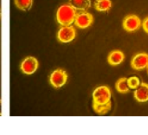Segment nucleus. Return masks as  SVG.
Instances as JSON below:
<instances>
[{
  "label": "nucleus",
  "instance_id": "obj_1",
  "mask_svg": "<svg viewBox=\"0 0 148 135\" xmlns=\"http://www.w3.org/2000/svg\"><path fill=\"white\" fill-rule=\"evenodd\" d=\"M76 10L72 7L69 3V4H63L59 7L56 12V19L57 22L62 25H71L75 19L76 16Z\"/></svg>",
  "mask_w": 148,
  "mask_h": 135
},
{
  "label": "nucleus",
  "instance_id": "obj_2",
  "mask_svg": "<svg viewBox=\"0 0 148 135\" xmlns=\"http://www.w3.org/2000/svg\"><path fill=\"white\" fill-rule=\"evenodd\" d=\"M93 101L96 104H105L111 101V91L108 87L96 88L93 92Z\"/></svg>",
  "mask_w": 148,
  "mask_h": 135
},
{
  "label": "nucleus",
  "instance_id": "obj_3",
  "mask_svg": "<svg viewBox=\"0 0 148 135\" xmlns=\"http://www.w3.org/2000/svg\"><path fill=\"white\" fill-rule=\"evenodd\" d=\"M75 29L73 26L71 25H66V26H62L58 33H57V38L60 42L67 43L69 42H72L75 37Z\"/></svg>",
  "mask_w": 148,
  "mask_h": 135
},
{
  "label": "nucleus",
  "instance_id": "obj_4",
  "mask_svg": "<svg viewBox=\"0 0 148 135\" xmlns=\"http://www.w3.org/2000/svg\"><path fill=\"white\" fill-rule=\"evenodd\" d=\"M67 79H68V75L64 70L56 69L53 71L52 74L50 75L49 82L54 88H62L66 83Z\"/></svg>",
  "mask_w": 148,
  "mask_h": 135
},
{
  "label": "nucleus",
  "instance_id": "obj_5",
  "mask_svg": "<svg viewBox=\"0 0 148 135\" xmlns=\"http://www.w3.org/2000/svg\"><path fill=\"white\" fill-rule=\"evenodd\" d=\"M93 21H94V17L92 14L86 12V11H82V12L76 14L74 23L78 28L86 29L92 24Z\"/></svg>",
  "mask_w": 148,
  "mask_h": 135
},
{
  "label": "nucleus",
  "instance_id": "obj_6",
  "mask_svg": "<svg viewBox=\"0 0 148 135\" xmlns=\"http://www.w3.org/2000/svg\"><path fill=\"white\" fill-rule=\"evenodd\" d=\"M38 68V62L33 56H28L21 63V70L25 75H32Z\"/></svg>",
  "mask_w": 148,
  "mask_h": 135
},
{
  "label": "nucleus",
  "instance_id": "obj_7",
  "mask_svg": "<svg viewBox=\"0 0 148 135\" xmlns=\"http://www.w3.org/2000/svg\"><path fill=\"white\" fill-rule=\"evenodd\" d=\"M140 26H141V21L135 15H129L126 16L123 21V28L128 32L135 31L138 29H140Z\"/></svg>",
  "mask_w": 148,
  "mask_h": 135
},
{
  "label": "nucleus",
  "instance_id": "obj_8",
  "mask_svg": "<svg viewBox=\"0 0 148 135\" xmlns=\"http://www.w3.org/2000/svg\"><path fill=\"white\" fill-rule=\"evenodd\" d=\"M131 66L136 70H141L148 68V54L139 53L134 56L131 62Z\"/></svg>",
  "mask_w": 148,
  "mask_h": 135
},
{
  "label": "nucleus",
  "instance_id": "obj_9",
  "mask_svg": "<svg viewBox=\"0 0 148 135\" xmlns=\"http://www.w3.org/2000/svg\"><path fill=\"white\" fill-rule=\"evenodd\" d=\"M134 98L140 102H146L148 101V84L140 83V85L134 91Z\"/></svg>",
  "mask_w": 148,
  "mask_h": 135
},
{
  "label": "nucleus",
  "instance_id": "obj_10",
  "mask_svg": "<svg viewBox=\"0 0 148 135\" xmlns=\"http://www.w3.org/2000/svg\"><path fill=\"white\" fill-rule=\"evenodd\" d=\"M124 59H125V56H124L123 52H121L120 50L112 51L108 57V63L112 66H117V65L121 64L124 61Z\"/></svg>",
  "mask_w": 148,
  "mask_h": 135
},
{
  "label": "nucleus",
  "instance_id": "obj_11",
  "mask_svg": "<svg viewBox=\"0 0 148 135\" xmlns=\"http://www.w3.org/2000/svg\"><path fill=\"white\" fill-rule=\"evenodd\" d=\"M69 4L76 10L86 11L91 6L90 0H69Z\"/></svg>",
  "mask_w": 148,
  "mask_h": 135
},
{
  "label": "nucleus",
  "instance_id": "obj_12",
  "mask_svg": "<svg viewBox=\"0 0 148 135\" xmlns=\"http://www.w3.org/2000/svg\"><path fill=\"white\" fill-rule=\"evenodd\" d=\"M111 7H112L111 0H95V8L98 11L107 12L110 10Z\"/></svg>",
  "mask_w": 148,
  "mask_h": 135
},
{
  "label": "nucleus",
  "instance_id": "obj_13",
  "mask_svg": "<svg viewBox=\"0 0 148 135\" xmlns=\"http://www.w3.org/2000/svg\"><path fill=\"white\" fill-rule=\"evenodd\" d=\"M111 106H112L111 101L105 103V104H96V103L93 102V108H94L95 112L101 115H104V114H108L111 109Z\"/></svg>",
  "mask_w": 148,
  "mask_h": 135
},
{
  "label": "nucleus",
  "instance_id": "obj_14",
  "mask_svg": "<svg viewBox=\"0 0 148 135\" xmlns=\"http://www.w3.org/2000/svg\"><path fill=\"white\" fill-rule=\"evenodd\" d=\"M127 78H121L117 81L115 87L118 92L121 93V94H126L129 91V86H128V82H127Z\"/></svg>",
  "mask_w": 148,
  "mask_h": 135
},
{
  "label": "nucleus",
  "instance_id": "obj_15",
  "mask_svg": "<svg viewBox=\"0 0 148 135\" xmlns=\"http://www.w3.org/2000/svg\"><path fill=\"white\" fill-rule=\"evenodd\" d=\"M16 7L23 11H28L32 7L33 0H14Z\"/></svg>",
  "mask_w": 148,
  "mask_h": 135
},
{
  "label": "nucleus",
  "instance_id": "obj_16",
  "mask_svg": "<svg viewBox=\"0 0 148 135\" xmlns=\"http://www.w3.org/2000/svg\"><path fill=\"white\" fill-rule=\"evenodd\" d=\"M127 82H128L129 88H132V89H136L140 85V80L136 76H133V77L128 78Z\"/></svg>",
  "mask_w": 148,
  "mask_h": 135
},
{
  "label": "nucleus",
  "instance_id": "obj_17",
  "mask_svg": "<svg viewBox=\"0 0 148 135\" xmlns=\"http://www.w3.org/2000/svg\"><path fill=\"white\" fill-rule=\"evenodd\" d=\"M142 27H143L144 30H145L147 33H148V17H147V18L143 21Z\"/></svg>",
  "mask_w": 148,
  "mask_h": 135
},
{
  "label": "nucleus",
  "instance_id": "obj_18",
  "mask_svg": "<svg viewBox=\"0 0 148 135\" xmlns=\"http://www.w3.org/2000/svg\"><path fill=\"white\" fill-rule=\"evenodd\" d=\"M2 115V100H0V116Z\"/></svg>",
  "mask_w": 148,
  "mask_h": 135
},
{
  "label": "nucleus",
  "instance_id": "obj_19",
  "mask_svg": "<svg viewBox=\"0 0 148 135\" xmlns=\"http://www.w3.org/2000/svg\"><path fill=\"white\" fill-rule=\"evenodd\" d=\"M1 16H2V12H1V9H0V19H1Z\"/></svg>",
  "mask_w": 148,
  "mask_h": 135
}]
</instances>
